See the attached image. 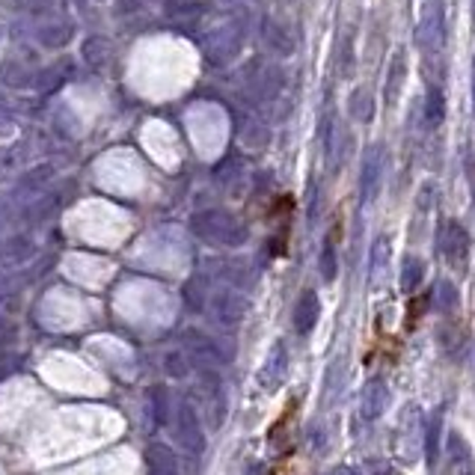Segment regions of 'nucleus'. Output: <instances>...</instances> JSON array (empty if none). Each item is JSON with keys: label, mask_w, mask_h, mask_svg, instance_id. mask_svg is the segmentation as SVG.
Segmentation results:
<instances>
[{"label": "nucleus", "mask_w": 475, "mask_h": 475, "mask_svg": "<svg viewBox=\"0 0 475 475\" xmlns=\"http://www.w3.org/2000/svg\"><path fill=\"white\" fill-rule=\"evenodd\" d=\"M422 437H425V422H422V413L419 407L410 404L404 410L402 422H398V440H395V449L407 463H413L419 455H422Z\"/></svg>", "instance_id": "f257e3e1"}, {"label": "nucleus", "mask_w": 475, "mask_h": 475, "mask_svg": "<svg viewBox=\"0 0 475 475\" xmlns=\"http://www.w3.org/2000/svg\"><path fill=\"white\" fill-rule=\"evenodd\" d=\"M172 428H176V440H179L181 451H185L188 458L199 460L202 449H205V431H202V422L197 419V413H193L188 404L179 410V419L172 422Z\"/></svg>", "instance_id": "f03ea898"}, {"label": "nucleus", "mask_w": 475, "mask_h": 475, "mask_svg": "<svg viewBox=\"0 0 475 475\" xmlns=\"http://www.w3.org/2000/svg\"><path fill=\"white\" fill-rule=\"evenodd\" d=\"M449 458H451V470H455V475H475L472 449L458 431H449Z\"/></svg>", "instance_id": "7ed1b4c3"}, {"label": "nucleus", "mask_w": 475, "mask_h": 475, "mask_svg": "<svg viewBox=\"0 0 475 475\" xmlns=\"http://www.w3.org/2000/svg\"><path fill=\"white\" fill-rule=\"evenodd\" d=\"M199 398H202V410H205V428H208V431H218V428L223 425V416H226L220 386L211 381V386H202Z\"/></svg>", "instance_id": "20e7f679"}, {"label": "nucleus", "mask_w": 475, "mask_h": 475, "mask_svg": "<svg viewBox=\"0 0 475 475\" xmlns=\"http://www.w3.org/2000/svg\"><path fill=\"white\" fill-rule=\"evenodd\" d=\"M386 402H390V390H386L383 381H372L363 393V416L365 419H377L383 413Z\"/></svg>", "instance_id": "39448f33"}, {"label": "nucleus", "mask_w": 475, "mask_h": 475, "mask_svg": "<svg viewBox=\"0 0 475 475\" xmlns=\"http://www.w3.org/2000/svg\"><path fill=\"white\" fill-rule=\"evenodd\" d=\"M146 460L158 475H176L179 472V460H176V455H172V449L164 446V442H152V446L146 449Z\"/></svg>", "instance_id": "423d86ee"}, {"label": "nucleus", "mask_w": 475, "mask_h": 475, "mask_svg": "<svg viewBox=\"0 0 475 475\" xmlns=\"http://www.w3.org/2000/svg\"><path fill=\"white\" fill-rule=\"evenodd\" d=\"M440 431H442V410H437L431 416V422H425V437H422V446H425V455L431 470L437 467V458H440Z\"/></svg>", "instance_id": "0eeeda50"}, {"label": "nucleus", "mask_w": 475, "mask_h": 475, "mask_svg": "<svg viewBox=\"0 0 475 475\" xmlns=\"http://www.w3.org/2000/svg\"><path fill=\"white\" fill-rule=\"evenodd\" d=\"M283 369H286V365H283V351H276L274 363L262 372V386H265V390H276L279 381H283Z\"/></svg>", "instance_id": "6e6552de"}, {"label": "nucleus", "mask_w": 475, "mask_h": 475, "mask_svg": "<svg viewBox=\"0 0 475 475\" xmlns=\"http://www.w3.org/2000/svg\"><path fill=\"white\" fill-rule=\"evenodd\" d=\"M315 297H312V295H306L304 297V304H300V312H297V327L300 330H309L312 327V324H315Z\"/></svg>", "instance_id": "1a4fd4ad"}, {"label": "nucleus", "mask_w": 475, "mask_h": 475, "mask_svg": "<svg viewBox=\"0 0 475 475\" xmlns=\"http://www.w3.org/2000/svg\"><path fill=\"white\" fill-rule=\"evenodd\" d=\"M365 475H402L390 460H381V458H372L365 460Z\"/></svg>", "instance_id": "9d476101"}, {"label": "nucleus", "mask_w": 475, "mask_h": 475, "mask_svg": "<svg viewBox=\"0 0 475 475\" xmlns=\"http://www.w3.org/2000/svg\"><path fill=\"white\" fill-rule=\"evenodd\" d=\"M327 475H356V472H354L351 467H333Z\"/></svg>", "instance_id": "9b49d317"}, {"label": "nucleus", "mask_w": 475, "mask_h": 475, "mask_svg": "<svg viewBox=\"0 0 475 475\" xmlns=\"http://www.w3.org/2000/svg\"><path fill=\"white\" fill-rule=\"evenodd\" d=\"M247 475H267V470L262 467V463H256V467H250V472Z\"/></svg>", "instance_id": "f8f14e48"}]
</instances>
